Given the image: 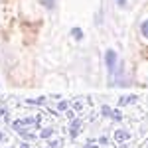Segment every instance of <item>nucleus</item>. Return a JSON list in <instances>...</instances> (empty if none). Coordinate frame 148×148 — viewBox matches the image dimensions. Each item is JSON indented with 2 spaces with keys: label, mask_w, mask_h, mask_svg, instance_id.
Listing matches in <instances>:
<instances>
[{
  "label": "nucleus",
  "mask_w": 148,
  "mask_h": 148,
  "mask_svg": "<svg viewBox=\"0 0 148 148\" xmlns=\"http://www.w3.org/2000/svg\"><path fill=\"white\" fill-rule=\"evenodd\" d=\"M116 63H119V57H116V51L114 49H107L105 51V65H107V71H109V77L113 79L114 71H116Z\"/></svg>",
  "instance_id": "1"
},
{
  "label": "nucleus",
  "mask_w": 148,
  "mask_h": 148,
  "mask_svg": "<svg viewBox=\"0 0 148 148\" xmlns=\"http://www.w3.org/2000/svg\"><path fill=\"white\" fill-rule=\"evenodd\" d=\"M81 126H83V121H81L79 116H75L73 121H69V136H71V138H77V136H79Z\"/></svg>",
  "instance_id": "2"
},
{
  "label": "nucleus",
  "mask_w": 148,
  "mask_h": 148,
  "mask_svg": "<svg viewBox=\"0 0 148 148\" xmlns=\"http://www.w3.org/2000/svg\"><path fill=\"white\" fill-rule=\"evenodd\" d=\"M113 138L116 140V142H126L128 138H130V132L128 130H125V128H119V130H114V134H113Z\"/></svg>",
  "instance_id": "3"
},
{
  "label": "nucleus",
  "mask_w": 148,
  "mask_h": 148,
  "mask_svg": "<svg viewBox=\"0 0 148 148\" xmlns=\"http://www.w3.org/2000/svg\"><path fill=\"white\" fill-rule=\"evenodd\" d=\"M138 101L136 95H125V97H121L119 99V107H125V105H134Z\"/></svg>",
  "instance_id": "4"
},
{
  "label": "nucleus",
  "mask_w": 148,
  "mask_h": 148,
  "mask_svg": "<svg viewBox=\"0 0 148 148\" xmlns=\"http://www.w3.org/2000/svg\"><path fill=\"white\" fill-rule=\"evenodd\" d=\"M56 134V128L53 126H46V128H42V132H40V138H44V140H49V138Z\"/></svg>",
  "instance_id": "5"
},
{
  "label": "nucleus",
  "mask_w": 148,
  "mask_h": 148,
  "mask_svg": "<svg viewBox=\"0 0 148 148\" xmlns=\"http://www.w3.org/2000/svg\"><path fill=\"white\" fill-rule=\"evenodd\" d=\"M26 105H40V107H46L47 99L46 97H38V99H26Z\"/></svg>",
  "instance_id": "6"
},
{
  "label": "nucleus",
  "mask_w": 148,
  "mask_h": 148,
  "mask_svg": "<svg viewBox=\"0 0 148 148\" xmlns=\"http://www.w3.org/2000/svg\"><path fill=\"white\" fill-rule=\"evenodd\" d=\"M65 111H69V101H61L57 103V113H65Z\"/></svg>",
  "instance_id": "7"
},
{
  "label": "nucleus",
  "mask_w": 148,
  "mask_h": 148,
  "mask_svg": "<svg viewBox=\"0 0 148 148\" xmlns=\"http://www.w3.org/2000/svg\"><path fill=\"white\" fill-rule=\"evenodd\" d=\"M71 36H73V40L79 42V40H83V30H81V28H73V30H71Z\"/></svg>",
  "instance_id": "8"
},
{
  "label": "nucleus",
  "mask_w": 148,
  "mask_h": 148,
  "mask_svg": "<svg viewBox=\"0 0 148 148\" xmlns=\"http://www.w3.org/2000/svg\"><path fill=\"white\" fill-rule=\"evenodd\" d=\"M140 34L148 40V18H146V20H142V24H140Z\"/></svg>",
  "instance_id": "9"
},
{
  "label": "nucleus",
  "mask_w": 148,
  "mask_h": 148,
  "mask_svg": "<svg viewBox=\"0 0 148 148\" xmlns=\"http://www.w3.org/2000/svg\"><path fill=\"white\" fill-rule=\"evenodd\" d=\"M111 119H113V121H116V123H121V121H123V113H121L119 109H113V114H111Z\"/></svg>",
  "instance_id": "10"
},
{
  "label": "nucleus",
  "mask_w": 148,
  "mask_h": 148,
  "mask_svg": "<svg viewBox=\"0 0 148 148\" xmlns=\"http://www.w3.org/2000/svg\"><path fill=\"white\" fill-rule=\"evenodd\" d=\"M101 114L103 116H111V114H113V109H111L109 105H103L101 107Z\"/></svg>",
  "instance_id": "11"
},
{
  "label": "nucleus",
  "mask_w": 148,
  "mask_h": 148,
  "mask_svg": "<svg viewBox=\"0 0 148 148\" xmlns=\"http://www.w3.org/2000/svg\"><path fill=\"white\" fill-rule=\"evenodd\" d=\"M61 146V140L56 138V140H47V148H59Z\"/></svg>",
  "instance_id": "12"
},
{
  "label": "nucleus",
  "mask_w": 148,
  "mask_h": 148,
  "mask_svg": "<svg viewBox=\"0 0 148 148\" xmlns=\"http://www.w3.org/2000/svg\"><path fill=\"white\" fill-rule=\"evenodd\" d=\"M73 111H75V113H81V111H83V103L75 101V103H73Z\"/></svg>",
  "instance_id": "13"
},
{
  "label": "nucleus",
  "mask_w": 148,
  "mask_h": 148,
  "mask_svg": "<svg viewBox=\"0 0 148 148\" xmlns=\"http://www.w3.org/2000/svg\"><path fill=\"white\" fill-rule=\"evenodd\" d=\"M42 4H44L46 8H49V10H51V8L56 6V0H42Z\"/></svg>",
  "instance_id": "14"
},
{
  "label": "nucleus",
  "mask_w": 148,
  "mask_h": 148,
  "mask_svg": "<svg viewBox=\"0 0 148 148\" xmlns=\"http://www.w3.org/2000/svg\"><path fill=\"white\" fill-rule=\"evenodd\" d=\"M99 144H109V138H107V136H101V138H99Z\"/></svg>",
  "instance_id": "15"
},
{
  "label": "nucleus",
  "mask_w": 148,
  "mask_h": 148,
  "mask_svg": "<svg viewBox=\"0 0 148 148\" xmlns=\"http://www.w3.org/2000/svg\"><path fill=\"white\" fill-rule=\"evenodd\" d=\"M20 148H32V146H30V142H28V140H24L22 144H20Z\"/></svg>",
  "instance_id": "16"
},
{
  "label": "nucleus",
  "mask_w": 148,
  "mask_h": 148,
  "mask_svg": "<svg viewBox=\"0 0 148 148\" xmlns=\"http://www.w3.org/2000/svg\"><path fill=\"white\" fill-rule=\"evenodd\" d=\"M116 4H119L121 8H125V6H126V0H116Z\"/></svg>",
  "instance_id": "17"
},
{
  "label": "nucleus",
  "mask_w": 148,
  "mask_h": 148,
  "mask_svg": "<svg viewBox=\"0 0 148 148\" xmlns=\"http://www.w3.org/2000/svg\"><path fill=\"white\" fill-rule=\"evenodd\" d=\"M85 148H99V146H95V144H93V140H89V144H87Z\"/></svg>",
  "instance_id": "18"
},
{
  "label": "nucleus",
  "mask_w": 148,
  "mask_h": 148,
  "mask_svg": "<svg viewBox=\"0 0 148 148\" xmlns=\"http://www.w3.org/2000/svg\"><path fill=\"white\" fill-rule=\"evenodd\" d=\"M0 140H6V136H4V132H0Z\"/></svg>",
  "instance_id": "19"
},
{
  "label": "nucleus",
  "mask_w": 148,
  "mask_h": 148,
  "mask_svg": "<svg viewBox=\"0 0 148 148\" xmlns=\"http://www.w3.org/2000/svg\"><path fill=\"white\" fill-rule=\"evenodd\" d=\"M121 148H128V144H126V142H123V144H121Z\"/></svg>",
  "instance_id": "20"
}]
</instances>
